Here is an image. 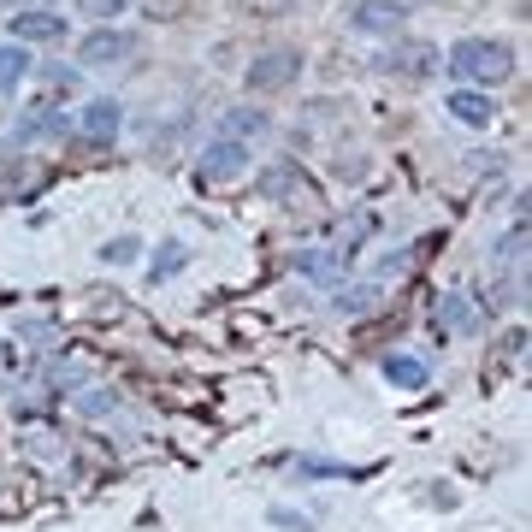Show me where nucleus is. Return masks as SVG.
Returning <instances> with one entry per match:
<instances>
[{
	"mask_svg": "<svg viewBox=\"0 0 532 532\" xmlns=\"http://www.w3.org/2000/svg\"><path fill=\"white\" fill-rule=\"evenodd\" d=\"M450 77H462L467 89H497L515 77V48L491 36H462L450 42Z\"/></svg>",
	"mask_w": 532,
	"mask_h": 532,
	"instance_id": "obj_1",
	"label": "nucleus"
},
{
	"mask_svg": "<svg viewBox=\"0 0 532 532\" xmlns=\"http://www.w3.org/2000/svg\"><path fill=\"white\" fill-rule=\"evenodd\" d=\"M296 77H302V54H296V48H266L261 60L249 66L243 83H249L255 95H272V89H290Z\"/></svg>",
	"mask_w": 532,
	"mask_h": 532,
	"instance_id": "obj_2",
	"label": "nucleus"
},
{
	"mask_svg": "<svg viewBox=\"0 0 532 532\" xmlns=\"http://www.w3.org/2000/svg\"><path fill=\"white\" fill-rule=\"evenodd\" d=\"M131 54H136V36L131 30H113V24H101V30H89L77 42V60L83 66H125Z\"/></svg>",
	"mask_w": 532,
	"mask_h": 532,
	"instance_id": "obj_3",
	"label": "nucleus"
},
{
	"mask_svg": "<svg viewBox=\"0 0 532 532\" xmlns=\"http://www.w3.org/2000/svg\"><path fill=\"white\" fill-rule=\"evenodd\" d=\"M237 172H249V142L213 136V142H207V154H201V178L225 184V178H237Z\"/></svg>",
	"mask_w": 532,
	"mask_h": 532,
	"instance_id": "obj_4",
	"label": "nucleus"
},
{
	"mask_svg": "<svg viewBox=\"0 0 532 532\" xmlns=\"http://www.w3.org/2000/svg\"><path fill=\"white\" fill-rule=\"evenodd\" d=\"M349 30H361V36H391V30H402V0H355L349 6Z\"/></svg>",
	"mask_w": 532,
	"mask_h": 532,
	"instance_id": "obj_5",
	"label": "nucleus"
},
{
	"mask_svg": "<svg viewBox=\"0 0 532 532\" xmlns=\"http://www.w3.org/2000/svg\"><path fill=\"white\" fill-rule=\"evenodd\" d=\"M261 196L266 201H284V196L314 201V184H308V172H302L296 160H278V166H266L261 172Z\"/></svg>",
	"mask_w": 532,
	"mask_h": 532,
	"instance_id": "obj_6",
	"label": "nucleus"
},
{
	"mask_svg": "<svg viewBox=\"0 0 532 532\" xmlns=\"http://www.w3.org/2000/svg\"><path fill=\"white\" fill-rule=\"evenodd\" d=\"M66 36V12H18L12 18V42L30 48V42H60Z\"/></svg>",
	"mask_w": 532,
	"mask_h": 532,
	"instance_id": "obj_7",
	"label": "nucleus"
},
{
	"mask_svg": "<svg viewBox=\"0 0 532 532\" xmlns=\"http://www.w3.org/2000/svg\"><path fill=\"white\" fill-rule=\"evenodd\" d=\"M450 119H462V125H491L497 119V101L485 95V89H450Z\"/></svg>",
	"mask_w": 532,
	"mask_h": 532,
	"instance_id": "obj_8",
	"label": "nucleus"
},
{
	"mask_svg": "<svg viewBox=\"0 0 532 532\" xmlns=\"http://www.w3.org/2000/svg\"><path fill=\"white\" fill-rule=\"evenodd\" d=\"M266 125H272V119H266L261 107H231V113L219 119V131H213V136H231V142H255V136H266Z\"/></svg>",
	"mask_w": 532,
	"mask_h": 532,
	"instance_id": "obj_9",
	"label": "nucleus"
},
{
	"mask_svg": "<svg viewBox=\"0 0 532 532\" xmlns=\"http://www.w3.org/2000/svg\"><path fill=\"white\" fill-rule=\"evenodd\" d=\"M119 125H125V107H119V101H107V95H101V101H89V107H83V131L95 136V142L119 136Z\"/></svg>",
	"mask_w": 532,
	"mask_h": 532,
	"instance_id": "obj_10",
	"label": "nucleus"
},
{
	"mask_svg": "<svg viewBox=\"0 0 532 532\" xmlns=\"http://www.w3.org/2000/svg\"><path fill=\"white\" fill-rule=\"evenodd\" d=\"M432 48L426 42H408V48H397V54H385V71H397V77H426L432 71Z\"/></svg>",
	"mask_w": 532,
	"mask_h": 532,
	"instance_id": "obj_11",
	"label": "nucleus"
},
{
	"mask_svg": "<svg viewBox=\"0 0 532 532\" xmlns=\"http://www.w3.org/2000/svg\"><path fill=\"white\" fill-rule=\"evenodd\" d=\"M438 320H444V326H450V332H479V308H473V302H467V296H444V302H438Z\"/></svg>",
	"mask_w": 532,
	"mask_h": 532,
	"instance_id": "obj_12",
	"label": "nucleus"
},
{
	"mask_svg": "<svg viewBox=\"0 0 532 532\" xmlns=\"http://www.w3.org/2000/svg\"><path fill=\"white\" fill-rule=\"evenodd\" d=\"M385 379L402 385V391H420V385H426V361H414V355H391V361H385Z\"/></svg>",
	"mask_w": 532,
	"mask_h": 532,
	"instance_id": "obj_13",
	"label": "nucleus"
},
{
	"mask_svg": "<svg viewBox=\"0 0 532 532\" xmlns=\"http://www.w3.org/2000/svg\"><path fill=\"white\" fill-rule=\"evenodd\" d=\"M24 77H30V48L6 42V48H0V89H18Z\"/></svg>",
	"mask_w": 532,
	"mask_h": 532,
	"instance_id": "obj_14",
	"label": "nucleus"
},
{
	"mask_svg": "<svg viewBox=\"0 0 532 532\" xmlns=\"http://www.w3.org/2000/svg\"><path fill=\"white\" fill-rule=\"evenodd\" d=\"M521 261H527V225L515 219V225H509V237H503V249L491 255V266H503V272H509V266H521Z\"/></svg>",
	"mask_w": 532,
	"mask_h": 532,
	"instance_id": "obj_15",
	"label": "nucleus"
},
{
	"mask_svg": "<svg viewBox=\"0 0 532 532\" xmlns=\"http://www.w3.org/2000/svg\"><path fill=\"white\" fill-rule=\"evenodd\" d=\"M136 249H142V243H136L131 231H119V237L101 249V261H107V266H131V261H136Z\"/></svg>",
	"mask_w": 532,
	"mask_h": 532,
	"instance_id": "obj_16",
	"label": "nucleus"
},
{
	"mask_svg": "<svg viewBox=\"0 0 532 532\" xmlns=\"http://www.w3.org/2000/svg\"><path fill=\"white\" fill-rule=\"evenodd\" d=\"M77 12H89V18H101V24H113L119 12H131V0H77Z\"/></svg>",
	"mask_w": 532,
	"mask_h": 532,
	"instance_id": "obj_17",
	"label": "nucleus"
},
{
	"mask_svg": "<svg viewBox=\"0 0 532 532\" xmlns=\"http://www.w3.org/2000/svg\"><path fill=\"white\" fill-rule=\"evenodd\" d=\"M184 261H190V255H184V243H166V249L154 255V266H148V272H154V278H166V272H178Z\"/></svg>",
	"mask_w": 532,
	"mask_h": 532,
	"instance_id": "obj_18",
	"label": "nucleus"
},
{
	"mask_svg": "<svg viewBox=\"0 0 532 532\" xmlns=\"http://www.w3.org/2000/svg\"><path fill=\"white\" fill-rule=\"evenodd\" d=\"M373 296H379V290H373V284H361V290H343V296H337V308H343V314H361V308H373Z\"/></svg>",
	"mask_w": 532,
	"mask_h": 532,
	"instance_id": "obj_19",
	"label": "nucleus"
},
{
	"mask_svg": "<svg viewBox=\"0 0 532 532\" xmlns=\"http://www.w3.org/2000/svg\"><path fill=\"white\" fill-rule=\"evenodd\" d=\"M6 6V18H18V12H60V0H0Z\"/></svg>",
	"mask_w": 532,
	"mask_h": 532,
	"instance_id": "obj_20",
	"label": "nucleus"
},
{
	"mask_svg": "<svg viewBox=\"0 0 532 532\" xmlns=\"http://www.w3.org/2000/svg\"><path fill=\"white\" fill-rule=\"evenodd\" d=\"M272 521L290 527V532H308V515H296V509H272Z\"/></svg>",
	"mask_w": 532,
	"mask_h": 532,
	"instance_id": "obj_21",
	"label": "nucleus"
}]
</instances>
